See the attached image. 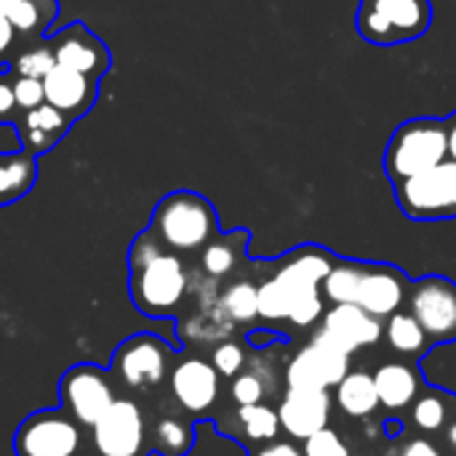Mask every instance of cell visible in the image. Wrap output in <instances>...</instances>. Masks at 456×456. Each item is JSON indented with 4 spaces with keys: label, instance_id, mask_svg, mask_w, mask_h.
Segmentation results:
<instances>
[{
    "label": "cell",
    "instance_id": "10",
    "mask_svg": "<svg viewBox=\"0 0 456 456\" xmlns=\"http://www.w3.org/2000/svg\"><path fill=\"white\" fill-rule=\"evenodd\" d=\"M91 444L99 456H142L147 446V422L131 398H118L91 428Z\"/></svg>",
    "mask_w": 456,
    "mask_h": 456
},
{
    "label": "cell",
    "instance_id": "8",
    "mask_svg": "<svg viewBox=\"0 0 456 456\" xmlns=\"http://www.w3.org/2000/svg\"><path fill=\"white\" fill-rule=\"evenodd\" d=\"M115 401L112 379L102 366L77 363L59 379V409H64L80 428H94Z\"/></svg>",
    "mask_w": 456,
    "mask_h": 456
},
{
    "label": "cell",
    "instance_id": "22",
    "mask_svg": "<svg viewBox=\"0 0 456 456\" xmlns=\"http://www.w3.org/2000/svg\"><path fill=\"white\" fill-rule=\"evenodd\" d=\"M337 403L347 417H355V419L374 414L379 409L374 377L366 371H347V377L337 385Z\"/></svg>",
    "mask_w": 456,
    "mask_h": 456
},
{
    "label": "cell",
    "instance_id": "38",
    "mask_svg": "<svg viewBox=\"0 0 456 456\" xmlns=\"http://www.w3.org/2000/svg\"><path fill=\"white\" fill-rule=\"evenodd\" d=\"M24 152V142L19 134V126L13 120H0V158Z\"/></svg>",
    "mask_w": 456,
    "mask_h": 456
},
{
    "label": "cell",
    "instance_id": "35",
    "mask_svg": "<svg viewBox=\"0 0 456 456\" xmlns=\"http://www.w3.org/2000/svg\"><path fill=\"white\" fill-rule=\"evenodd\" d=\"M318 318H323V294L321 291H310V294H302L291 302V310H289V321L294 326H313Z\"/></svg>",
    "mask_w": 456,
    "mask_h": 456
},
{
    "label": "cell",
    "instance_id": "1",
    "mask_svg": "<svg viewBox=\"0 0 456 456\" xmlns=\"http://www.w3.org/2000/svg\"><path fill=\"white\" fill-rule=\"evenodd\" d=\"M190 275L179 254L163 248L147 227L128 248V291L134 307L147 318H168L179 310Z\"/></svg>",
    "mask_w": 456,
    "mask_h": 456
},
{
    "label": "cell",
    "instance_id": "26",
    "mask_svg": "<svg viewBox=\"0 0 456 456\" xmlns=\"http://www.w3.org/2000/svg\"><path fill=\"white\" fill-rule=\"evenodd\" d=\"M150 444H152L155 454L184 456L192 449V444H195V430L184 419L166 417V419L155 422V428L150 433Z\"/></svg>",
    "mask_w": 456,
    "mask_h": 456
},
{
    "label": "cell",
    "instance_id": "33",
    "mask_svg": "<svg viewBox=\"0 0 456 456\" xmlns=\"http://www.w3.org/2000/svg\"><path fill=\"white\" fill-rule=\"evenodd\" d=\"M305 456H350L347 444L342 441V436L331 428H323L318 433H313L310 438H305Z\"/></svg>",
    "mask_w": 456,
    "mask_h": 456
},
{
    "label": "cell",
    "instance_id": "4",
    "mask_svg": "<svg viewBox=\"0 0 456 456\" xmlns=\"http://www.w3.org/2000/svg\"><path fill=\"white\" fill-rule=\"evenodd\" d=\"M430 0H361L355 13L358 35L379 48L419 40L433 24Z\"/></svg>",
    "mask_w": 456,
    "mask_h": 456
},
{
    "label": "cell",
    "instance_id": "23",
    "mask_svg": "<svg viewBox=\"0 0 456 456\" xmlns=\"http://www.w3.org/2000/svg\"><path fill=\"white\" fill-rule=\"evenodd\" d=\"M37 176V158L32 152H16L0 158V206L24 198Z\"/></svg>",
    "mask_w": 456,
    "mask_h": 456
},
{
    "label": "cell",
    "instance_id": "42",
    "mask_svg": "<svg viewBox=\"0 0 456 456\" xmlns=\"http://www.w3.org/2000/svg\"><path fill=\"white\" fill-rule=\"evenodd\" d=\"M401 456H441V452L428 438H414L401 449Z\"/></svg>",
    "mask_w": 456,
    "mask_h": 456
},
{
    "label": "cell",
    "instance_id": "18",
    "mask_svg": "<svg viewBox=\"0 0 456 456\" xmlns=\"http://www.w3.org/2000/svg\"><path fill=\"white\" fill-rule=\"evenodd\" d=\"M43 94L45 102L72 120L86 115L94 102H96V77H88L77 69L56 64L45 77H43Z\"/></svg>",
    "mask_w": 456,
    "mask_h": 456
},
{
    "label": "cell",
    "instance_id": "17",
    "mask_svg": "<svg viewBox=\"0 0 456 456\" xmlns=\"http://www.w3.org/2000/svg\"><path fill=\"white\" fill-rule=\"evenodd\" d=\"M334 262H337L334 254L321 246H299L283 256L275 278L283 283V289L289 291V297L294 302L302 294L321 291V283L329 275V270L334 267Z\"/></svg>",
    "mask_w": 456,
    "mask_h": 456
},
{
    "label": "cell",
    "instance_id": "11",
    "mask_svg": "<svg viewBox=\"0 0 456 456\" xmlns=\"http://www.w3.org/2000/svg\"><path fill=\"white\" fill-rule=\"evenodd\" d=\"M347 371L350 355L323 342L321 337H313V342L291 358L286 382L297 390H331L347 377Z\"/></svg>",
    "mask_w": 456,
    "mask_h": 456
},
{
    "label": "cell",
    "instance_id": "5",
    "mask_svg": "<svg viewBox=\"0 0 456 456\" xmlns=\"http://www.w3.org/2000/svg\"><path fill=\"white\" fill-rule=\"evenodd\" d=\"M398 208L414 222L456 219V160L446 158L436 168L393 187Z\"/></svg>",
    "mask_w": 456,
    "mask_h": 456
},
{
    "label": "cell",
    "instance_id": "13",
    "mask_svg": "<svg viewBox=\"0 0 456 456\" xmlns=\"http://www.w3.org/2000/svg\"><path fill=\"white\" fill-rule=\"evenodd\" d=\"M409 278L403 270L393 267V265H369L363 262V273H361V283H358V294H355V305L361 310H366L374 318H390L393 313L401 310V305L409 297Z\"/></svg>",
    "mask_w": 456,
    "mask_h": 456
},
{
    "label": "cell",
    "instance_id": "29",
    "mask_svg": "<svg viewBox=\"0 0 456 456\" xmlns=\"http://www.w3.org/2000/svg\"><path fill=\"white\" fill-rule=\"evenodd\" d=\"M219 310L230 321H235V323H248V321L259 318V310H256V286L251 281H235L219 297Z\"/></svg>",
    "mask_w": 456,
    "mask_h": 456
},
{
    "label": "cell",
    "instance_id": "21",
    "mask_svg": "<svg viewBox=\"0 0 456 456\" xmlns=\"http://www.w3.org/2000/svg\"><path fill=\"white\" fill-rule=\"evenodd\" d=\"M248 243V230H232L224 235H214L203 248H200V267L208 278H224L230 275Z\"/></svg>",
    "mask_w": 456,
    "mask_h": 456
},
{
    "label": "cell",
    "instance_id": "41",
    "mask_svg": "<svg viewBox=\"0 0 456 456\" xmlns=\"http://www.w3.org/2000/svg\"><path fill=\"white\" fill-rule=\"evenodd\" d=\"M251 456H305L294 444L289 441H270V444H262Z\"/></svg>",
    "mask_w": 456,
    "mask_h": 456
},
{
    "label": "cell",
    "instance_id": "28",
    "mask_svg": "<svg viewBox=\"0 0 456 456\" xmlns=\"http://www.w3.org/2000/svg\"><path fill=\"white\" fill-rule=\"evenodd\" d=\"M238 425L243 430V436L251 444H270L278 438L281 433V419L278 411H273L265 403H254V406H240L238 409Z\"/></svg>",
    "mask_w": 456,
    "mask_h": 456
},
{
    "label": "cell",
    "instance_id": "9",
    "mask_svg": "<svg viewBox=\"0 0 456 456\" xmlns=\"http://www.w3.org/2000/svg\"><path fill=\"white\" fill-rule=\"evenodd\" d=\"M409 313L419 321L428 339H456V283L444 275H425L409 286Z\"/></svg>",
    "mask_w": 456,
    "mask_h": 456
},
{
    "label": "cell",
    "instance_id": "44",
    "mask_svg": "<svg viewBox=\"0 0 456 456\" xmlns=\"http://www.w3.org/2000/svg\"><path fill=\"white\" fill-rule=\"evenodd\" d=\"M446 438H449V444L456 449V419L452 422V428H449V436H446Z\"/></svg>",
    "mask_w": 456,
    "mask_h": 456
},
{
    "label": "cell",
    "instance_id": "19",
    "mask_svg": "<svg viewBox=\"0 0 456 456\" xmlns=\"http://www.w3.org/2000/svg\"><path fill=\"white\" fill-rule=\"evenodd\" d=\"M16 126H19L24 150L37 158V155L48 152L67 134V128L72 126V118L64 115L61 110L51 107L48 102H43V104L21 112V120Z\"/></svg>",
    "mask_w": 456,
    "mask_h": 456
},
{
    "label": "cell",
    "instance_id": "39",
    "mask_svg": "<svg viewBox=\"0 0 456 456\" xmlns=\"http://www.w3.org/2000/svg\"><path fill=\"white\" fill-rule=\"evenodd\" d=\"M19 112L13 96V75H0V120H13Z\"/></svg>",
    "mask_w": 456,
    "mask_h": 456
},
{
    "label": "cell",
    "instance_id": "6",
    "mask_svg": "<svg viewBox=\"0 0 456 456\" xmlns=\"http://www.w3.org/2000/svg\"><path fill=\"white\" fill-rule=\"evenodd\" d=\"M83 430L64 409L35 411L13 433V456H86Z\"/></svg>",
    "mask_w": 456,
    "mask_h": 456
},
{
    "label": "cell",
    "instance_id": "3",
    "mask_svg": "<svg viewBox=\"0 0 456 456\" xmlns=\"http://www.w3.org/2000/svg\"><path fill=\"white\" fill-rule=\"evenodd\" d=\"M150 230L163 248L174 254H192L219 232V219L208 198L192 190H176L158 200Z\"/></svg>",
    "mask_w": 456,
    "mask_h": 456
},
{
    "label": "cell",
    "instance_id": "15",
    "mask_svg": "<svg viewBox=\"0 0 456 456\" xmlns=\"http://www.w3.org/2000/svg\"><path fill=\"white\" fill-rule=\"evenodd\" d=\"M174 401L192 417L206 414L219 398V374L203 358H184L168 374Z\"/></svg>",
    "mask_w": 456,
    "mask_h": 456
},
{
    "label": "cell",
    "instance_id": "16",
    "mask_svg": "<svg viewBox=\"0 0 456 456\" xmlns=\"http://www.w3.org/2000/svg\"><path fill=\"white\" fill-rule=\"evenodd\" d=\"M331 417V395L329 390H297L289 387L278 406L281 430H286L289 438L305 441L313 433L329 428Z\"/></svg>",
    "mask_w": 456,
    "mask_h": 456
},
{
    "label": "cell",
    "instance_id": "7",
    "mask_svg": "<svg viewBox=\"0 0 456 456\" xmlns=\"http://www.w3.org/2000/svg\"><path fill=\"white\" fill-rule=\"evenodd\" d=\"M171 345L155 334H134L115 347L112 377L126 390L158 387L168 379L171 371Z\"/></svg>",
    "mask_w": 456,
    "mask_h": 456
},
{
    "label": "cell",
    "instance_id": "40",
    "mask_svg": "<svg viewBox=\"0 0 456 456\" xmlns=\"http://www.w3.org/2000/svg\"><path fill=\"white\" fill-rule=\"evenodd\" d=\"M16 45V29L11 27V21L0 13V64L8 61L11 51Z\"/></svg>",
    "mask_w": 456,
    "mask_h": 456
},
{
    "label": "cell",
    "instance_id": "45",
    "mask_svg": "<svg viewBox=\"0 0 456 456\" xmlns=\"http://www.w3.org/2000/svg\"><path fill=\"white\" fill-rule=\"evenodd\" d=\"M8 5H11V0H0V13H5Z\"/></svg>",
    "mask_w": 456,
    "mask_h": 456
},
{
    "label": "cell",
    "instance_id": "30",
    "mask_svg": "<svg viewBox=\"0 0 456 456\" xmlns=\"http://www.w3.org/2000/svg\"><path fill=\"white\" fill-rule=\"evenodd\" d=\"M53 67H56L53 48H51L48 40H40V43L27 45L21 53H16V59L11 64V72H13V77H35V80H43Z\"/></svg>",
    "mask_w": 456,
    "mask_h": 456
},
{
    "label": "cell",
    "instance_id": "20",
    "mask_svg": "<svg viewBox=\"0 0 456 456\" xmlns=\"http://www.w3.org/2000/svg\"><path fill=\"white\" fill-rule=\"evenodd\" d=\"M374 387L379 406L401 411L417 398V371L406 363H385L374 371Z\"/></svg>",
    "mask_w": 456,
    "mask_h": 456
},
{
    "label": "cell",
    "instance_id": "37",
    "mask_svg": "<svg viewBox=\"0 0 456 456\" xmlns=\"http://www.w3.org/2000/svg\"><path fill=\"white\" fill-rule=\"evenodd\" d=\"M13 96H16V107L21 112L43 104L45 102L43 80H35V77H13Z\"/></svg>",
    "mask_w": 456,
    "mask_h": 456
},
{
    "label": "cell",
    "instance_id": "31",
    "mask_svg": "<svg viewBox=\"0 0 456 456\" xmlns=\"http://www.w3.org/2000/svg\"><path fill=\"white\" fill-rule=\"evenodd\" d=\"M256 310L265 321H289L291 297L275 275L256 286Z\"/></svg>",
    "mask_w": 456,
    "mask_h": 456
},
{
    "label": "cell",
    "instance_id": "27",
    "mask_svg": "<svg viewBox=\"0 0 456 456\" xmlns=\"http://www.w3.org/2000/svg\"><path fill=\"white\" fill-rule=\"evenodd\" d=\"M361 273H363V262H339L337 259L334 267L329 270V275L321 283L323 297L331 299L334 305H355Z\"/></svg>",
    "mask_w": 456,
    "mask_h": 456
},
{
    "label": "cell",
    "instance_id": "2",
    "mask_svg": "<svg viewBox=\"0 0 456 456\" xmlns=\"http://www.w3.org/2000/svg\"><path fill=\"white\" fill-rule=\"evenodd\" d=\"M449 158L446 118H409L387 139L382 168L390 184H401L417 174H425Z\"/></svg>",
    "mask_w": 456,
    "mask_h": 456
},
{
    "label": "cell",
    "instance_id": "36",
    "mask_svg": "<svg viewBox=\"0 0 456 456\" xmlns=\"http://www.w3.org/2000/svg\"><path fill=\"white\" fill-rule=\"evenodd\" d=\"M243 363H246V353L238 342H224L214 350V358H211V366L216 369L219 377H235L243 371Z\"/></svg>",
    "mask_w": 456,
    "mask_h": 456
},
{
    "label": "cell",
    "instance_id": "24",
    "mask_svg": "<svg viewBox=\"0 0 456 456\" xmlns=\"http://www.w3.org/2000/svg\"><path fill=\"white\" fill-rule=\"evenodd\" d=\"M56 11H59L56 0H11L3 16L11 21L16 35L35 37L51 27V21L56 19Z\"/></svg>",
    "mask_w": 456,
    "mask_h": 456
},
{
    "label": "cell",
    "instance_id": "34",
    "mask_svg": "<svg viewBox=\"0 0 456 456\" xmlns=\"http://www.w3.org/2000/svg\"><path fill=\"white\" fill-rule=\"evenodd\" d=\"M230 395L238 406H254V403H262L265 398V382L259 374L254 371H240L232 377V387H230Z\"/></svg>",
    "mask_w": 456,
    "mask_h": 456
},
{
    "label": "cell",
    "instance_id": "25",
    "mask_svg": "<svg viewBox=\"0 0 456 456\" xmlns=\"http://www.w3.org/2000/svg\"><path fill=\"white\" fill-rule=\"evenodd\" d=\"M382 334L401 355H422L428 347V334L411 313H393Z\"/></svg>",
    "mask_w": 456,
    "mask_h": 456
},
{
    "label": "cell",
    "instance_id": "14",
    "mask_svg": "<svg viewBox=\"0 0 456 456\" xmlns=\"http://www.w3.org/2000/svg\"><path fill=\"white\" fill-rule=\"evenodd\" d=\"M48 43L53 48L56 64H61V67L77 69L88 77H99L110 69L107 45L91 29H86V24H80V21L67 24Z\"/></svg>",
    "mask_w": 456,
    "mask_h": 456
},
{
    "label": "cell",
    "instance_id": "43",
    "mask_svg": "<svg viewBox=\"0 0 456 456\" xmlns=\"http://www.w3.org/2000/svg\"><path fill=\"white\" fill-rule=\"evenodd\" d=\"M446 131H449V158L456 160V112L446 118Z\"/></svg>",
    "mask_w": 456,
    "mask_h": 456
},
{
    "label": "cell",
    "instance_id": "12",
    "mask_svg": "<svg viewBox=\"0 0 456 456\" xmlns=\"http://www.w3.org/2000/svg\"><path fill=\"white\" fill-rule=\"evenodd\" d=\"M382 331L385 329H382L379 318L369 315L358 305H334L329 313H323L321 331L315 337H321L323 342L334 345L337 350L353 355L363 347L377 345L382 339Z\"/></svg>",
    "mask_w": 456,
    "mask_h": 456
},
{
    "label": "cell",
    "instance_id": "32",
    "mask_svg": "<svg viewBox=\"0 0 456 456\" xmlns=\"http://www.w3.org/2000/svg\"><path fill=\"white\" fill-rule=\"evenodd\" d=\"M446 403L441 395H422L411 409V422L422 433H438L446 425Z\"/></svg>",
    "mask_w": 456,
    "mask_h": 456
}]
</instances>
